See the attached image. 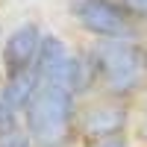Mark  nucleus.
Returning a JSON list of instances; mask_svg holds the SVG:
<instances>
[{
    "label": "nucleus",
    "instance_id": "obj_6",
    "mask_svg": "<svg viewBox=\"0 0 147 147\" xmlns=\"http://www.w3.org/2000/svg\"><path fill=\"white\" fill-rule=\"evenodd\" d=\"M74 56L77 50L68 44L65 35L59 32H44V41H41V50L38 59H35V74L44 85H65L68 88V74L74 65Z\"/></svg>",
    "mask_w": 147,
    "mask_h": 147
},
{
    "label": "nucleus",
    "instance_id": "obj_2",
    "mask_svg": "<svg viewBox=\"0 0 147 147\" xmlns=\"http://www.w3.org/2000/svg\"><path fill=\"white\" fill-rule=\"evenodd\" d=\"M80 97L65 85H41L24 109L21 124L32 136L35 147H71L77 138Z\"/></svg>",
    "mask_w": 147,
    "mask_h": 147
},
{
    "label": "nucleus",
    "instance_id": "obj_1",
    "mask_svg": "<svg viewBox=\"0 0 147 147\" xmlns=\"http://www.w3.org/2000/svg\"><path fill=\"white\" fill-rule=\"evenodd\" d=\"M97 88L103 97L129 103L147 91V47L144 41H94L88 47Z\"/></svg>",
    "mask_w": 147,
    "mask_h": 147
},
{
    "label": "nucleus",
    "instance_id": "obj_8",
    "mask_svg": "<svg viewBox=\"0 0 147 147\" xmlns=\"http://www.w3.org/2000/svg\"><path fill=\"white\" fill-rule=\"evenodd\" d=\"M0 147H35V141H32L30 132L24 129V124H18V127L0 129Z\"/></svg>",
    "mask_w": 147,
    "mask_h": 147
},
{
    "label": "nucleus",
    "instance_id": "obj_5",
    "mask_svg": "<svg viewBox=\"0 0 147 147\" xmlns=\"http://www.w3.org/2000/svg\"><path fill=\"white\" fill-rule=\"evenodd\" d=\"M44 41V27L35 18H24L6 32L3 44H0V68H3V80L9 77H21L35 68Z\"/></svg>",
    "mask_w": 147,
    "mask_h": 147
},
{
    "label": "nucleus",
    "instance_id": "obj_9",
    "mask_svg": "<svg viewBox=\"0 0 147 147\" xmlns=\"http://www.w3.org/2000/svg\"><path fill=\"white\" fill-rule=\"evenodd\" d=\"M85 147H132L129 136H115V138H103V141H91Z\"/></svg>",
    "mask_w": 147,
    "mask_h": 147
},
{
    "label": "nucleus",
    "instance_id": "obj_3",
    "mask_svg": "<svg viewBox=\"0 0 147 147\" xmlns=\"http://www.w3.org/2000/svg\"><path fill=\"white\" fill-rule=\"evenodd\" d=\"M65 12L94 41H144L147 24L121 0H65Z\"/></svg>",
    "mask_w": 147,
    "mask_h": 147
},
{
    "label": "nucleus",
    "instance_id": "obj_10",
    "mask_svg": "<svg viewBox=\"0 0 147 147\" xmlns=\"http://www.w3.org/2000/svg\"><path fill=\"white\" fill-rule=\"evenodd\" d=\"M121 3H124L129 12H136V15L147 24V0H121Z\"/></svg>",
    "mask_w": 147,
    "mask_h": 147
},
{
    "label": "nucleus",
    "instance_id": "obj_11",
    "mask_svg": "<svg viewBox=\"0 0 147 147\" xmlns=\"http://www.w3.org/2000/svg\"><path fill=\"white\" fill-rule=\"evenodd\" d=\"M138 138H141V144L147 147V115L138 121Z\"/></svg>",
    "mask_w": 147,
    "mask_h": 147
},
{
    "label": "nucleus",
    "instance_id": "obj_13",
    "mask_svg": "<svg viewBox=\"0 0 147 147\" xmlns=\"http://www.w3.org/2000/svg\"><path fill=\"white\" fill-rule=\"evenodd\" d=\"M144 47H147V35H144Z\"/></svg>",
    "mask_w": 147,
    "mask_h": 147
},
{
    "label": "nucleus",
    "instance_id": "obj_12",
    "mask_svg": "<svg viewBox=\"0 0 147 147\" xmlns=\"http://www.w3.org/2000/svg\"><path fill=\"white\" fill-rule=\"evenodd\" d=\"M141 109H144V115H147V91L141 94Z\"/></svg>",
    "mask_w": 147,
    "mask_h": 147
},
{
    "label": "nucleus",
    "instance_id": "obj_4",
    "mask_svg": "<svg viewBox=\"0 0 147 147\" xmlns=\"http://www.w3.org/2000/svg\"><path fill=\"white\" fill-rule=\"evenodd\" d=\"M132 124V106L112 97H97V100H80L77 112V138L85 144L127 136Z\"/></svg>",
    "mask_w": 147,
    "mask_h": 147
},
{
    "label": "nucleus",
    "instance_id": "obj_7",
    "mask_svg": "<svg viewBox=\"0 0 147 147\" xmlns=\"http://www.w3.org/2000/svg\"><path fill=\"white\" fill-rule=\"evenodd\" d=\"M41 85H44V82L38 80V74H35V71H27V74H21V77L3 80V82H0V94L15 106L18 112H21V118H24V109L30 106V100L38 94Z\"/></svg>",
    "mask_w": 147,
    "mask_h": 147
}]
</instances>
